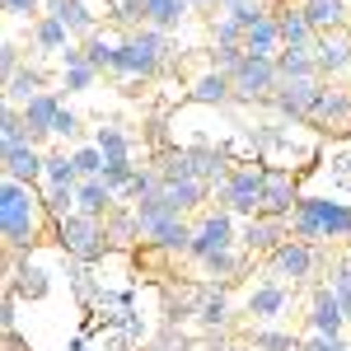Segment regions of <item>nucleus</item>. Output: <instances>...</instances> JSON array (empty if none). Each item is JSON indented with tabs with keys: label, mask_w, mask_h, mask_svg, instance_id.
I'll list each match as a JSON object with an SVG mask.
<instances>
[{
	"label": "nucleus",
	"mask_w": 351,
	"mask_h": 351,
	"mask_svg": "<svg viewBox=\"0 0 351 351\" xmlns=\"http://www.w3.org/2000/svg\"><path fill=\"white\" fill-rule=\"evenodd\" d=\"M47 230H52V239H56V220L47 216V197L33 188V183L5 178V183H0V234H5V263L28 258V253L43 243Z\"/></svg>",
	"instance_id": "f257e3e1"
},
{
	"label": "nucleus",
	"mask_w": 351,
	"mask_h": 351,
	"mask_svg": "<svg viewBox=\"0 0 351 351\" xmlns=\"http://www.w3.org/2000/svg\"><path fill=\"white\" fill-rule=\"evenodd\" d=\"M291 234L314 248L328 243H351V202H332V197H300L291 211Z\"/></svg>",
	"instance_id": "f03ea898"
},
{
	"label": "nucleus",
	"mask_w": 351,
	"mask_h": 351,
	"mask_svg": "<svg viewBox=\"0 0 351 351\" xmlns=\"http://www.w3.org/2000/svg\"><path fill=\"white\" fill-rule=\"evenodd\" d=\"M56 243H61L66 258H75V263H94V258L108 253V230H104V220H99V216L71 211L66 220H56Z\"/></svg>",
	"instance_id": "7ed1b4c3"
},
{
	"label": "nucleus",
	"mask_w": 351,
	"mask_h": 351,
	"mask_svg": "<svg viewBox=\"0 0 351 351\" xmlns=\"http://www.w3.org/2000/svg\"><path fill=\"white\" fill-rule=\"evenodd\" d=\"M220 206L230 216H263V169L258 164H243V169H230V178L220 183Z\"/></svg>",
	"instance_id": "20e7f679"
},
{
	"label": "nucleus",
	"mask_w": 351,
	"mask_h": 351,
	"mask_svg": "<svg viewBox=\"0 0 351 351\" xmlns=\"http://www.w3.org/2000/svg\"><path fill=\"white\" fill-rule=\"evenodd\" d=\"M319 267H324L319 248L304 239H286L276 253H267V271H271V281H281V286H304Z\"/></svg>",
	"instance_id": "39448f33"
},
{
	"label": "nucleus",
	"mask_w": 351,
	"mask_h": 351,
	"mask_svg": "<svg viewBox=\"0 0 351 351\" xmlns=\"http://www.w3.org/2000/svg\"><path fill=\"white\" fill-rule=\"evenodd\" d=\"M230 80H234V99H243V104H267L271 94H276V84H281L276 56H253L248 52Z\"/></svg>",
	"instance_id": "423d86ee"
},
{
	"label": "nucleus",
	"mask_w": 351,
	"mask_h": 351,
	"mask_svg": "<svg viewBox=\"0 0 351 351\" xmlns=\"http://www.w3.org/2000/svg\"><path fill=\"white\" fill-rule=\"evenodd\" d=\"M234 216L220 206V211H211V216H202L197 225H192V243H188V258L192 263H206L211 253H225V248H234Z\"/></svg>",
	"instance_id": "0eeeda50"
},
{
	"label": "nucleus",
	"mask_w": 351,
	"mask_h": 351,
	"mask_svg": "<svg viewBox=\"0 0 351 351\" xmlns=\"http://www.w3.org/2000/svg\"><path fill=\"white\" fill-rule=\"evenodd\" d=\"M314 127L324 132H351V89L337 80L319 84V99H314V112H309Z\"/></svg>",
	"instance_id": "6e6552de"
},
{
	"label": "nucleus",
	"mask_w": 351,
	"mask_h": 351,
	"mask_svg": "<svg viewBox=\"0 0 351 351\" xmlns=\"http://www.w3.org/2000/svg\"><path fill=\"white\" fill-rule=\"evenodd\" d=\"M300 206V178L291 169H263V216L291 220Z\"/></svg>",
	"instance_id": "1a4fd4ad"
},
{
	"label": "nucleus",
	"mask_w": 351,
	"mask_h": 351,
	"mask_svg": "<svg viewBox=\"0 0 351 351\" xmlns=\"http://www.w3.org/2000/svg\"><path fill=\"white\" fill-rule=\"evenodd\" d=\"M319 84H324V80H281L267 104L281 112V117H291V122H309L314 99H319Z\"/></svg>",
	"instance_id": "9d476101"
},
{
	"label": "nucleus",
	"mask_w": 351,
	"mask_h": 351,
	"mask_svg": "<svg viewBox=\"0 0 351 351\" xmlns=\"http://www.w3.org/2000/svg\"><path fill=\"white\" fill-rule=\"evenodd\" d=\"M309 52L319 61V75H324V80L351 75V28H342V33H319Z\"/></svg>",
	"instance_id": "9b49d317"
},
{
	"label": "nucleus",
	"mask_w": 351,
	"mask_h": 351,
	"mask_svg": "<svg viewBox=\"0 0 351 351\" xmlns=\"http://www.w3.org/2000/svg\"><path fill=\"white\" fill-rule=\"evenodd\" d=\"M309 328L319 332V337H342V328H347V309H342V300L332 295V286H314V295H309Z\"/></svg>",
	"instance_id": "f8f14e48"
},
{
	"label": "nucleus",
	"mask_w": 351,
	"mask_h": 351,
	"mask_svg": "<svg viewBox=\"0 0 351 351\" xmlns=\"http://www.w3.org/2000/svg\"><path fill=\"white\" fill-rule=\"evenodd\" d=\"M286 239H291V220H276V216H253L239 230V243L248 253H276Z\"/></svg>",
	"instance_id": "ddd939ff"
},
{
	"label": "nucleus",
	"mask_w": 351,
	"mask_h": 351,
	"mask_svg": "<svg viewBox=\"0 0 351 351\" xmlns=\"http://www.w3.org/2000/svg\"><path fill=\"white\" fill-rule=\"evenodd\" d=\"M0 160H5V178H19V183H33V188L47 178V155H43L33 141L0 150Z\"/></svg>",
	"instance_id": "4468645a"
},
{
	"label": "nucleus",
	"mask_w": 351,
	"mask_h": 351,
	"mask_svg": "<svg viewBox=\"0 0 351 351\" xmlns=\"http://www.w3.org/2000/svg\"><path fill=\"white\" fill-rule=\"evenodd\" d=\"M314 33H342L351 28V0H295Z\"/></svg>",
	"instance_id": "2eb2a0df"
},
{
	"label": "nucleus",
	"mask_w": 351,
	"mask_h": 351,
	"mask_svg": "<svg viewBox=\"0 0 351 351\" xmlns=\"http://www.w3.org/2000/svg\"><path fill=\"white\" fill-rule=\"evenodd\" d=\"M56 112H61V99H56L52 89H47V94H38V99H28V104H24V127H28V141H33V145H43V141L52 136V122H56Z\"/></svg>",
	"instance_id": "dca6fc26"
},
{
	"label": "nucleus",
	"mask_w": 351,
	"mask_h": 351,
	"mask_svg": "<svg viewBox=\"0 0 351 351\" xmlns=\"http://www.w3.org/2000/svg\"><path fill=\"white\" fill-rule=\"evenodd\" d=\"M5 271H10V276H5V286H10V291H14L19 300H43V295H47V271L33 267L28 258H14V263H5Z\"/></svg>",
	"instance_id": "f3484780"
},
{
	"label": "nucleus",
	"mask_w": 351,
	"mask_h": 351,
	"mask_svg": "<svg viewBox=\"0 0 351 351\" xmlns=\"http://www.w3.org/2000/svg\"><path fill=\"white\" fill-rule=\"evenodd\" d=\"M276 14V33H281V47H314V28L304 19V10L300 5H281V10H271Z\"/></svg>",
	"instance_id": "a211bd4d"
},
{
	"label": "nucleus",
	"mask_w": 351,
	"mask_h": 351,
	"mask_svg": "<svg viewBox=\"0 0 351 351\" xmlns=\"http://www.w3.org/2000/svg\"><path fill=\"white\" fill-rule=\"evenodd\" d=\"M291 291H295V286H281V281L253 286V291H248V314H253V319H276V314L291 304Z\"/></svg>",
	"instance_id": "6ab92c4d"
},
{
	"label": "nucleus",
	"mask_w": 351,
	"mask_h": 351,
	"mask_svg": "<svg viewBox=\"0 0 351 351\" xmlns=\"http://www.w3.org/2000/svg\"><path fill=\"white\" fill-rule=\"evenodd\" d=\"M141 5H145V28H160V33L183 28L192 14V0H141Z\"/></svg>",
	"instance_id": "aec40b11"
},
{
	"label": "nucleus",
	"mask_w": 351,
	"mask_h": 351,
	"mask_svg": "<svg viewBox=\"0 0 351 351\" xmlns=\"http://www.w3.org/2000/svg\"><path fill=\"white\" fill-rule=\"evenodd\" d=\"M188 164H192V178H202V183H211V188L230 178V160H225V150H216V145H192Z\"/></svg>",
	"instance_id": "412c9836"
},
{
	"label": "nucleus",
	"mask_w": 351,
	"mask_h": 351,
	"mask_svg": "<svg viewBox=\"0 0 351 351\" xmlns=\"http://www.w3.org/2000/svg\"><path fill=\"white\" fill-rule=\"evenodd\" d=\"M276 75H281V80H324L309 47H281V52H276Z\"/></svg>",
	"instance_id": "4be33fe9"
},
{
	"label": "nucleus",
	"mask_w": 351,
	"mask_h": 351,
	"mask_svg": "<svg viewBox=\"0 0 351 351\" xmlns=\"http://www.w3.org/2000/svg\"><path fill=\"white\" fill-rule=\"evenodd\" d=\"M75 202H80L84 216H99V220H104L112 206H117V192H112L104 178H84L80 188H75Z\"/></svg>",
	"instance_id": "5701e85b"
},
{
	"label": "nucleus",
	"mask_w": 351,
	"mask_h": 351,
	"mask_svg": "<svg viewBox=\"0 0 351 351\" xmlns=\"http://www.w3.org/2000/svg\"><path fill=\"white\" fill-rule=\"evenodd\" d=\"M71 43H75L71 28L61 24L56 14H38V24H33V47H38V52H56V56H61Z\"/></svg>",
	"instance_id": "b1692460"
},
{
	"label": "nucleus",
	"mask_w": 351,
	"mask_h": 351,
	"mask_svg": "<svg viewBox=\"0 0 351 351\" xmlns=\"http://www.w3.org/2000/svg\"><path fill=\"white\" fill-rule=\"evenodd\" d=\"M188 99H192V104H216V108H220V104L234 99V80H230L225 71H206V75L188 89Z\"/></svg>",
	"instance_id": "393cba45"
},
{
	"label": "nucleus",
	"mask_w": 351,
	"mask_h": 351,
	"mask_svg": "<svg viewBox=\"0 0 351 351\" xmlns=\"http://www.w3.org/2000/svg\"><path fill=\"white\" fill-rule=\"evenodd\" d=\"M38 94H47V75L38 66H24L14 80H5V104H19L24 108L28 99H38Z\"/></svg>",
	"instance_id": "a878e982"
},
{
	"label": "nucleus",
	"mask_w": 351,
	"mask_h": 351,
	"mask_svg": "<svg viewBox=\"0 0 351 351\" xmlns=\"http://www.w3.org/2000/svg\"><path fill=\"white\" fill-rule=\"evenodd\" d=\"M206 192H211V183H202V178H169V183H164V197H169L183 216L206 202Z\"/></svg>",
	"instance_id": "bb28decb"
},
{
	"label": "nucleus",
	"mask_w": 351,
	"mask_h": 351,
	"mask_svg": "<svg viewBox=\"0 0 351 351\" xmlns=\"http://www.w3.org/2000/svg\"><path fill=\"white\" fill-rule=\"evenodd\" d=\"M243 52L253 56H276L281 52V33H276V14H263L258 24L243 33Z\"/></svg>",
	"instance_id": "cd10ccee"
},
{
	"label": "nucleus",
	"mask_w": 351,
	"mask_h": 351,
	"mask_svg": "<svg viewBox=\"0 0 351 351\" xmlns=\"http://www.w3.org/2000/svg\"><path fill=\"white\" fill-rule=\"evenodd\" d=\"M104 230H108V243L141 239V216H136V206H112L108 216H104Z\"/></svg>",
	"instance_id": "c85d7f7f"
},
{
	"label": "nucleus",
	"mask_w": 351,
	"mask_h": 351,
	"mask_svg": "<svg viewBox=\"0 0 351 351\" xmlns=\"http://www.w3.org/2000/svg\"><path fill=\"white\" fill-rule=\"evenodd\" d=\"M47 188H80V164H75V155H66V150H52L47 155V178H43Z\"/></svg>",
	"instance_id": "c756f323"
},
{
	"label": "nucleus",
	"mask_w": 351,
	"mask_h": 351,
	"mask_svg": "<svg viewBox=\"0 0 351 351\" xmlns=\"http://www.w3.org/2000/svg\"><path fill=\"white\" fill-rule=\"evenodd\" d=\"M56 19L71 28V38H94V14H89V5L84 0H61V10H56Z\"/></svg>",
	"instance_id": "7c9ffc66"
},
{
	"label": "nucleus",
	"mask_w": 351,
	"mask_h": 351,
	"mask_svg": "<svg viewBox=\"0 0 351 351\" xmlns=\"http://www.w3.org/2000/svg\"><path fill=\"white\" fill-rule=\"evenodd\" d=\"M197 319L206 328H225L230 324V309H225V291L220 286H206L202 291V300H197Z\"/></svg>",
	"instance_id": "2f4dec72"
},
{
	"label": "nucleus",
	"mask_w": 351,
	"mask_h": 351,
	"mask_svg": "<svg viewBox=\"0 0 351 351\" xmlns=\"http://www.w3.org/2000/svg\"><path fill=\"white\" fill-rule=\"evenodd\" d=\"M24 141H28L24 108H19V104H5V108H0V150H10V145H24Z\"/></svg>",
	"instance_id": "473e14b6"
},
{
	"label": "nucleus",
	"mask_w": 351,
	"mask_h": 351,
	"mask_svg": "<svg viewBox=\"0 0 351 351\" xmlns=\"http://www.w3.org/2000/svg\"><path fill=\"white\" fill-rule=\"evenodd\" d=\"M94 145L104 150V160H132V145H127V136H122V127H99V136H94Z\"/></svg>",
	"instance_id": "72a5a7b5"
},
{
	"label": "nucleus",
	"mask_w": 351,
	"mask_h": 351,
	"mask_svg": "<svg viewBox=\"0 0 351 351\" xmlns=\"http://www.w3.org/2000/svg\"><path fill=\"white\" fill-rule=\"evenodd\" d=\"M99 178H104V183L117 192V202H122V197H127V188H132V178H136V164L132 160H108Z\"/></svg>",
	"instance_id": "f704fd0d"
},
{
	"label": "nucleus",
	"mask_w": 351,
	"mask_h": 351,
	"mask_svg": "<svg viewBox=\"0 0 351 351\" xmlns=\"http://www.w3.org/2000/svg\"><path fill=\"white\" fill-rule=\"evenodd\" d=\"M220 14H230L234 24L253 28V24H258V19H263V14H271V10H267V5H263V0H230V5H225Z\"/></svg>",
	"instance_id": "c9c22d12"
},
{
	"label": "nucleus",
	"mask_w": 351,
	"mask_h": 351,
	"mask_svg": "<svg viewBox=\"0 0 351 351\" xmlns=\"http://www.w3.org/2000/svg\"><path fill=\"white\" fill-rule=\"evenodd\" d=\"M243 33H248V28L234 24L230 14H216V19H211V38H216V47H243Z\"/></svg>",
	"instance_id": "e433bc0d"
},
{
	"label": "nucleus",
	"mask_w": 351,
	"mask_h": 351,
	"mask_svg": "<svg viewBox=\"0 0 351 351\" xmlns=\"http://www.w3.org/2000/svg\"><path fill=\"white\" fill-rule=\"evenodd\" d=\"M47 216L52 220H66L71 211H80V202H75V188H47Z\"/></svg>",
	"instance_id": "4c0bfd02"
},
{
	"label": "nucleus",
	"mask_w": 351,
	"mask_h": 351,
	"mask_svg": "<svg viewBox=\"0 0 351 351\" xmlns=\"http://www.w3.org/2000/svg\"><path fill=\"white\" fill-rule=\"evenodd\" d=\"M253 351H300V342L291 332H276V328H258L253 332Z\"/></svg>",
	"instance_id": "58836bf2"
},
{
	"label": "nucleus",
	"mask_w": 351,
	"mask_h": 351,
	"mask_svg": "<svg viewBox=\"0 0 351 351\" xmlns=\"http://www.w3.org/2000/svg\"><path fill=\"white\" fill-rule=\"evenodd\" d=\"M328 286H332V295L342 300V309H347V319H351V258H342L337 267L328 271Z\"/></svg>",
	"instance_id": "ea45409f"
},
{
	"label": "nucleus",
	"mask_w": 351,
	"mask_h": 351,
	"mask_svg": "<svg viewBox=\"0 0 351 351\" xmlns=\"http://www.w3.org/2000/svg\"><path fill=\"white\" fill-rule=\"evenodd\" d=\"M112 52H117V47H112V43H104L99 33H94V38L84 43V61H89V66H94L99 75H104V71H112Z\"/></svg>",
	"instance_id": "a19ab883"
},
{
	"label": "nucleus",
	"mask_w": 351,
	"mask_h": 351,
	"mask_svg": "<svg viewBox=\"0 0 351 351\" xmlns=\"http://www.w3.org/2000/svg\"><path fill=\"white\" fill-rule=\"evenodd\" d=\"M202 267H206V276H234V271H239V253H234V248H225V253H211Z\"/></svg>",
	"instance_id": "79ce46f5"
},
{
	"label": "nucleus",
	"mask_w": 351,
	"mask_h": 351,
	"mask_svg": "<svg viewBox=\"0 0 351 351\" xmlns=\"http://www.w3.org/2000/svg\"><path fill=\"white\" fill-rule=\"evenodd\" d=\"M75 164H80V178H99L104 173V150L99 145H84V150H75Z\"/></svg>",
	"instance_id": "37998d69"
},
{
	"label": "nucleus",
	"mask_w": 351,
	"mask_h": 351,
	"mask_svg": "<svg viewBox=\"0 0 351 351\" xmlns=\"http://www.w3.org/2000/svg\"><path fill=\"white\" fill-rule=\"evenodd\" d=\"M243 56H248L243 47H216V52H211V71H225V75H234Z\"/></svg>",
	"instance_id": "c03bdc74"
},
{
	"label": "nucleus",
	"mask_w": 351,
	"mask_h": 351,
	"mask_svg": "<svg viewBox=\"0 0 351 351\" xmlns=\"http://www.w3.org/2000/svg\"><path fill=\"white\" fill-rule=\"evenodd\" d=\"M94 80H99V71H94L89 61H84V66H66V89H71V94H80V89H89Z\"/></svg>",
	"instance_id": "a18cd8bd"
},
{
	"label": "nucleus",
	"mask_w": 351,
	"mask_h": 351,
	"mask_svg": "<svg viewBox=\"0 0 351 351\" xmlns=\"http://www.w3.org/2000/svg\"><path fill=\"white\" fill-rule=\"evenodd\" d=\"M19 71H24V56H19V43H5V47H0V75H5V80H14Z\"/></svg>",
	"instance_id": "49530a36"
},
{
	"label": "nucleus",
	"mask_w": 351,
	"mask_h": 351,
	"mask_svg": "<svg viewBox=\"0 0 351 351\" xmlns=\"http://www.w3.org/2000/svg\"><path fill=\"white\" fill-rule=\"evenodd\" d=\"M75 132H80V117L61 104V112H56V122H52V136H75Z\"/></svg>",
	"instance_id": "de8ad7c7"
},
{
	"label": "nucleus",
	"mask_w": 351,
	"mask_h": 351,
	"mask_svg": "<svg viewBox=\"0 0 351 351\" xmlns=\"http://www.w3.org/2000/svg\"><path fill=\"white\" fill-rule=\"evenodd\" d=\"M0 5H5L10 14H19V19H28V14H38V10H43L47 0H0Z\"/></svg>",
	"instance_id": "09e8293b"
},
{
	"label": "nucleus",
	"mask_w": 351,
	"mask_h": 351,
	"mask_svg": "<svg viewBox=\"0 0 351 351\" xmlns=\"http://www.w3.org/2000/svg\"><path fill=\"white\" fill-rule=\"evenodd\" d=\"M304 351H351V347L342 337H319V332H314V342H304Z\"/></svg>",
	"instance_id": "8fccbe9b"
},
{
	"label": "nucleus",
	"mask_w": 351,
	"mask_h": 351,
	"mask_svg": "<svg viewBox=\"0 0 351 351\" xmlns=\"http://www.w3.org/2000/svg\"><path fill=\"white\" fill-rule=\"evenodd\" d=\"M192 10H216V0H192Z\"/></svg>",
	"instance_id": "3c124183"
},
{
	"label": "nucleus",
	"mask_w": 351,
	"mask_h": 351,
	"mask_svg": "<svg viewBox=\"0 0 351 351\" xmlns=\"http://www.w3.org/2000/svg\"><path fill=\"white\" fill-rule=\"evenodd\" d=\"M347 258H351V243H347Z\"/></svg>",
	"instance_id": "603ef678"
},
{
	"label": "nucleus",
	"mask_w": 351,
	"mask_h": 351,
	"mask_svg": "<svg viewBox=\"0 0 351 351\" xmlns=\"http://www.w3.org/2000/svg\"><path fill=\"white\" fill-rule=\"evenodd\" d=\"M300 351H304V347H300Z\"/></svg>",
	"instance_id": "864d4df0"
}]
</instances>
